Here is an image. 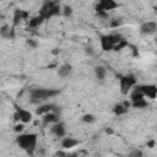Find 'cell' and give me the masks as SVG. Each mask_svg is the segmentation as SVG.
<instances>
[{"label": "cell", "instance_id": "cell-1", "mask_svg": "<svg viewBox=\"0 0 157 157\" xmlns=\"http://www.w3.org/2000/svg\"><path fill=\"white\" fill-rule=\"evenodd\" d=\"M37 135L32 132H26V134H20L16 137V144L18 145L20 148H22L27 155L31 157L34 156V152L37 150Z\"/></svg>", "mask_w": 157, "mask_h": 157}, {"label": "cell", "instance_id": "cell-2", "mask_svg": "<svg viewBox=\"0 0 157 157\" xmlns=\"http://www.w3.org/2000/svg\"><path fill=\"white\" fill-rule=\"evenodd\" d=\"M60 91L55 88H32L29 91V99L32 103H42L49 98L59 94Z\"/></svg>", "mask_w": 157, "mask_h": 157}, {"label": "cell", "instance_id": "cell-3", "mask_svg": "<svg viewBox=\"0 0 157 157\" xmlns=\"http://www.w3.org/2000/svg\"><path fill=\"white\" fill-rule=\"evenodd\" d=\"M60 13H61V5L59 2H56V1H45V2H43L38 15H40L45 21V20H49L54 16L60 15Z\"/></svg>", "mask_w": 157, "mask_h": 157}, {"label": "cell", "instance_id": "cell-4", "mask_svg": "<svg viewBox=\"0 0 157 157\" xmlns=\"http://www.w3.org/2000/svg\"><path fill=\"white\" fill-rule=\"evenodd\" d=\"M101 47L104 52L113 50V48L124 38L119 33H109V34H101Z\"/></svg>", "mask_w": 157, "mask_h": 157}, {"label": "cell", "instance_id": "cell-5", "mask_svg": "<svg viewBox=\"0 0 157 157\" xmlns=\"http://www.w3.org/2000/svg\"><path fill=\"white\" fill-rule=\"evenodd\" d=\"M118 77H119V85H120V92H121V94H128L130 92V90L134 86H136V83H137V78L132 74H129V75H118Z\"/></svg>", "mask_w": 157, "mask_h": 157}, {"label": "cell", "instance_id": "cell-6", "mask_svg": "<svg viewBox=\"0 0 157 157\" xmlns=\"http://www.w3.org/2000/svg\"><path fill=\"white\" fill-rule=\"evenodd\" d=\"M13 120L15 121H21L22 124L29 123L32 120V114L31 112L23 109L22 107L15 104V113H13Z\"/></svg>", "mask_w": 157, "mask_h": 157}, {"label": "cell", "instance_id": "cell-7", "mask_svg": "<svg viewBox=\"0 0 157 157\" xmlns=\"http://www.w3.org/2000/svg\"><path fill=\"white\" fill-rule=\"evenodd\" d=\"M134 90L141 92L144 94V97H148L150 99H155L157 96L156 85H137V86H135Z\"/></svg>", "mask_w": 157, "mask_h": 157}, {"label": "cell", "instance_id": "cell-8", "mask_svg": "<svg viewBox=\"0 0 157 157\" xmlns=\"http://www.w3.org/2000/svg\"><path fill=\"white\" fill-rule=\"evenodd\" d=\"M119 6L118 2H115L114 0H101L99 2L96 4L94 6V10L96 12H99V11H104V12H109L110 10H114Z\"/></svg>", "mask_w": 157, "mask_h": 157}, {"label": "cell", "instance_id": "cell-9", "mask_svg": "<svg viewBox=\"0 0 157 157\" xmlns=\"http://www.w3.org/2000/svg\"><path fill=\"white\" fill-rule=\"evenodd\" d=\"M49 112H54V113H58L60 114V107H58L56 104L54 103H47V104H42L39 105L37 109H36V114L37 115H44Z\"/></svg>", "mask_w": 157, "mask_h": 157}, {"label": "cell", "instance_id": "cell-10", "mask_svg": "<svg viewBox=\"0 0 157 157\" xmlns=\"http://www.w3.org/2000/svg\"><path fill=\"white\" fill-rule=\"evenodd\" d=\"M156 31H157V23L155 21H147V22H144L140 26V32L145 36L153 34Z\"/></svg>", "mask_w": 157, "mask_h": 157}, {"label": "cell", "instance_id": "cell-11", "mask_svg": "<svg viewBox=\"0 0 157 157\" xmlns=\"http://www.w3.org/2000/svg\"><path fill=\"white\" fill-rule=\"evenodd\" d=\"M59 115H60V114L54 113V112H49V113L42 115V117H43V118H42V124H43V126H47V125H49V124H55V123H58V121H59Z\"/></svg>", "mask_w": 157, "mask_h": 157}, {"label": "cell", "instance_id": "cell-12", "mask_svg": "<svg viewBox=\"0 0 157 157\" xmlns=\"http://www.w3.org/2000/svg\"><path fill=\"white\" fill-rule=\"evenodd\" d=\"M50 132H52L53 135H55L56 137H63V136H65V125H64V123L58 121V123L53 124L52 128H50Z\"/></svg>", "mask_w": 157, "mask_h": 157}, {"label": "cell", "instance_id": "cell-13", "mask_svg": "<svg viewBox=\"0 0 157 157\" xmlns=\"http://www.w3.org/2000/svg\"><path fill=\"white\" fill-rule=\"evenodd\" d=\"M28 16H29V13L26 10H20V9L15 10V12H13V26H17L21 21L27 20Z\"/></svg>", "mask_w": 157, "mask_h": 157}, {"label": "cell", "instance_id": "cell-14", "mask_svg": "<svg viewBox=\"0 0 157 157\" xmlns=\"http://www.w3.org/2000/svg\"><path fill=\"white\" fill-rule=\"evenodd\" d=\"M80 144H81V141L75 139V137H64L63 141H61V147L64 150H69V148H72V147L80 145Z\"/></svg>", "mask_w": 157, "mask_h": 157}, {"label": "cell", "instance_id": "cell-15", "mask_svg": "<svg viewBox=\"0 0 157 157\" xmlns=\"http://www.w3.org/2000/svg\"><path fill=\"white\" fill-rule=\"evenodd\" d=\"M0 37L6 39H12L15 37V31L9 25H4L0 27Z\"/></svg>", "mask_w": 157, "mask_h": 157}, {"label": "cell", "instance_id": "cell-16", "mask_svg": "<svg viewBox=\"0 0 157 157\" xmlns=\"http://www.w3.org/2000/svg\"><path fill=\"white\" fill-rule=\"evenodd\" d=\"M43 22H44V18H43L40 15H37V16L31 17V18L28 20V27H31V28H37V27H39Z\"/></svg>", "mask_w": 157, "mask_h": 157}, {"label": "cell", "instance_id": "cell-17", "mask_svg": "<svg viewBox=\"0 0 157 157\" xmlns=\"http://www.w3.org/2000/svg\"><path fill=\"white\" fill-rule=\"evenodd\" d=\"M71 71H72V66L70 64H64L58 69V75L60 77H66L71 74Z\"/></svg>", "mask_w": 157, "mask_h": 157}, {"label": "cell", "instance_id": "cell-18", "mask_svg": "<svg viewBox=\"0 0 157 157\" xmlns=\"http://www.w3.org/2000/svg\"><path fill=\"white\" fill-rule=\"evenodd\" d=\"M94 75H96V77H97L98 80L103 81V80L105 78V75H107V70H105L103 66H101V65H97V66H94Z\"/></svg>", "mask_w": 157, "mask_h": 157}, {"label": "cell", "instance_id": "cell-19", "mask_svg": "<svg viewBox=\"0 0 157 157\" xmlns=\"http://www.w3.org/2000/svg\"><path fill=\"white\" fill-rule=\"evenodd\" d=\"M130 105H131L132 108L142 109V108H146V107L148 105V103H147V101H146L145 98H142V99H139V101H135V102H130Z\"/></svg>", "mask_w": 157, "mask_h": 157}, {"label": "cell", "instance_id": "cell-20", "mask_svg": "<svg viewBox=\"0 0 157 157\" xmlns=\"http://www.w3.org/2000/svg\"><path fill=\"white\" fill-rule=\"evenodd\" d=\"M113 112H114V114H117V115H123V114H125V113L128 112V109H126L121 103H119V104H115V105H114Z\"/></svg>", "mask_w": 157, "mask_h": 157}, {"label": "cell", "instance_id": "cell-21", "mask_svg": "<svg viewBox=\"0 0 157 157\" xmlns=\"http://www.w3.org/2000/svg\"><path fill=\"white\" fill-rule=\"evenodd\" d=\"M142 98H145L144 94H142L141 92L136 91V90H134V91L131 92V94H130V99H131V102H135V101H139V99H142Z\"/></svg>", "mask_w": 157, "mask_h": 157}, {"label": "cell", "instance_id": "cell-22", "mask_svg": "<svg viewBox=\"0 0 157 157\" xmlns=\"http://www.w3.org/2000/svg\"><path fill=\"white\" fill-rule=\"evenodd\" d=\"M81 120H82L83 123L91 124V123H94V121H96V118H94V115H92V114H85V115L81 118Z\"/></svg>", "mask_w": 157, "mask_h": 157}, {"label": "cell", "instance_id": "cell-23", "mask_svg": "<svg viewBox=\"0 0 157 157\" xmlns=\"http://www.w3.org/2000/svg\"><path fill=\"white\" fill-rule=\"evenodd\" d=\"M61 13H63L65 17L71 16V13H72V7H71V6H69V5H65V6L61 9Z\"/></svg>", "mask_w": 157, "mask_h": 157}, {"label": "cell", "instance_id": "cell-24", "mask_svg": "<svg viewBox=\"0 0 157 157\" xmlns=\"http://www.w3.org/2000/svg\"><path fill=\"white\" fill-rule=\"evenodd\" d=\"M121 25H123V21H121L120 18H114V20H110V23H109L110 28H118V27H120Z\"/></svg>", "mask_w": 157, "mask_h": 157}, {"label": "cell", "instance_id": "cell-25", "mask_svg": "<svg viewBox=\"0 0 157 157\" xmlns=\"http://www.w3.org/2000/svg\"><path fill=\"white\" fill-rule=\"evenodd\" d=\"M129 44H128V42L125 40V39H123V40H120L114 48H113V50H115V52H118V50H121L123 48H125V47H128Z\"/></svg>", "mask_w": 157, "mask_h": 157}, {"label": "cell", "instance_id": "cell-26", "mask_svg": "<svg viewBox=\"0 0 157 157\" xmlns=\"http://www.w3.org/2000/svg\"><path fill=\"white\" fill-rule=\"evenodd\" d=\"M129 157H144V153H142V151L141 150H132L131 152H130V155H129Z\"/></svg>", "mask_w": 157, "mask_h": 157}, {"label": "cell", "instance_id": "cell-27", "mask_svg": "<svg viewBox=\"0 0 157 157\" xmlns=\"http://www.w3.org/2000/svg\"><path fill=\"white\" fill-rule=\"evenodd\" d=\"M96 15H97L98 18H102V20H108V18H109V13H108V12H104V11L96 12Z\"/></svg>", "mask_w": 157, "mask_h": 157}, {"label": "cell", "instance_id": "cell-28", "mask_svg": "<svg viewBox=\"0 0 157 157\" xmlns=\"http://www.w3.org/2000/svg\"><path fill=\"white\" fill-rule=\"evenodd\" d=\"M85 53H86L88 56H93V55H94V49H93V47L87 45V47L85 48Z\"/></svg>", "mask_w": 157, "mask_h": 157}, {"label": "cell", "instance_id": "cell-29", "mask_svg": "<svg viewBox=\"0 0 157 157\" xmlns=\"http://www.w3.org/2000/svg\"><path fill=\"white\" fill-rule=\"evenodd\" d=\"M26 43H27V45H29L31 48H37V47H38V43H37L36 40H33V39H27Z\"/></svg>", "mask_w": 157, "mask_h": 157}, {"label": "cell", "instance_id": "cell-30", "mask_svg": "<svg viewBox=\"0 0 157 157\" xmlns=\"http://www.w3.org/2000/svg\"><path fill=\"white\" fill-rule=\"evenodd\" d=\"M23 128H25V124H22V123L21 124H16L15 125V131L16 132H21L23 130Z\"/></svg>", "mask_w": 157, "mask_h": 157}, {"label": "cell", "instance_id": "cell-31", "mask_svg": "<svg viewBox=\"0 0 157 157\" xmlns=\"http://www.w3.org/2000/svg\"><path fill=\"white\" fill-rule=\"evenodd\" d=\"M55 156H56V157H65L66 153H65L64 151H58V152L55 153Z\"/></svg>", "mask_w": 157, "mask_h": 157}, {"label": "cell", "instance_id": "cell-32", "mask_svg": "<svg viewBox=\"0 0 157 157\" xmlns=\"http://www.w3.org/2000/svg\"><path fill=\"white\" fill-rule=\"evenodd\" d=\"M65 157H78V153L77 152H72V153H66Z\"/></svg>", "mask_w": 157, "mask_h": 157}, {"label": "cell", "instance_id": "cell-33", "mask_svg": "<svg viewBox=\"0 0 157 157\" xmlns=\"http://www.w3.org/2000/svg\"><path fill=\"white\" fill-rule=\"evenodd\" d=\"M155 146V140H150L148 142H147V147H150V148H152Z\"/></svg>", "mask_w": 157, "mask_h": 157}, {"label": "cell", "instance_id": "cell-34", "mask_svg": "<svg viewBox=\"0 0 157 157\" xmlns=\"http://www.w3.org/2000/svg\"><path fill=\"white\" fill-rule=\"evenodd\" d=\"M105 134H108V135H112V134H113V130H112L110 128H108V129H105Z\"/></svg>", "mask_w": 157, "mask_h": 157}]
</instances>
